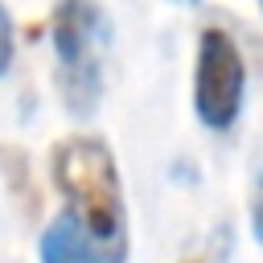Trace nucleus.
I'll return each mask as SVG.
<instances>
[{
	"mask_svg": "<svg viewBox=\"0 0 263 263\" xmlns=\"http://www.w3.org/2000/svg\"><path fill=\"white\" fill-rule=\"evenodd\" d=\"M49 177L66 197L74 226L90 238L103 263L127 259V205L111 148L99 136H66L49 152Z\"/></svg>",
	"mask_w": 263,
	"mask_h": 263,
	"instance_id": "f257e3e1",
	"label": "nucleus"
},
{
	"mask_svg": "<svg viewBox=\"0 0 263 263\" xmlns=\"http://www.w3.org/2000/svg\"><path fill=\"white\" fill-rule=\"evenodd\" d=\"M53 58H58V95L74 119L95 115L103 99V45L107 12L99 0H58L53 21Z\"/></svg>",
	"mask_w": 263,
	"mask_h": 263,
	"instance_id": "f03ea898",
	"label": "nucleus"
},
{
	"mask_svg": "<svg viewBox=\"0 0 263 263\" xmlns=\"http://www.w3.org/2000/svg\"><path fill=\"white\" fill-rule=\"evenodd\" d=\"M247 95V62L238 41L210 25L197 41V66H193V111L210 132L234 127Z\"/></svg>",
	"mask_w": 263,
	"mask_h": 263,
	"instance_id": "7ed1b4c3",
	"label": "nucleus"
},
{
	"mask_svg": "<svg viewBox=\"0 0 263 263\" xmlns=\"http://www.w3.org/2000/svg\"><path fill=\"white\" fill-rule=\"evenodd\" d=\"M37 255H41V263H103L99 251H95L90 238L74 226L70 214H58V218L41 230Z\"/></svg>",
	"mask_w": 263,
	"mask_h": 263,
	"instance_id": "20e7f679",
	"label": "nucleus"
},
{
	"mask_svg": "<svg viewBox=\"0 0 263 263\" xmlns=\"http://www.w3.org/2000/svg\"><path fill=\"white\" fill-rule=\"evenodd\" d=\"M8 66H12V16L0 4V74H8Z\"/></svg>",
	"mask_w": 263,
	"mask_h": 263,
	"instance_id": "39448f33",
	"label": "nucleus"
}]
</instances>
